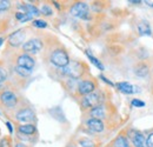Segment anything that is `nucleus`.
<instances>
[{
	"label": "nucleus",
	"instance_id": "1",
	"mask_svg": "<svg viewBox=\"0 0 153 147\" xmlns=\"http://www.w3.org/2000/svg\"><path fill=\"white\" fill-rule=\"evenodd\" d=\"M82 72H84L82 65L78 61H70L68 65L62 68V73L72 79H78L79 76L82 75Z\"/></svg>",
	"mask_w": 153,
	"mask_h": 147
},
{
	"label": "nucleus",
	"instance_id": "10",
	"mask_svg": "<svg viewBox=\"0 0 153 147\" xmlns=\"http://www.w3.org/2000/svg\"><path fill=\"white\" fill-rule=\"evenodd\" d=\"M117 87L120 92L125 93V94H132V93L139 92V88L137 86H133V85H131L130 82H126V81L117 84Z\"/></svg>",
	"mask_w": 153,
	"mask_h": 147
},
{
	"label": "nucleus",
	"instance_id": "26",
	"mask_svg": "<svg viewBox=\"0 0 153 147\" xmlns=\"http://www.w3.org/2000/svg\"><path fill=\"white\" fill-rule=\"evenodd\" d=\"M33 25L36 27H39V28H45L47 26V24L44 21V20H34L33 21Z\"/></svg>",
	"mask_w": 153,
	"mask_h": 147
},
{
	"label": "nucleus",
	"instance_id": "3",
	"mask_svg": "<svg viewBox=\"0 0 153 147\" xmlns=\"http://www.w3.org/2000/svg\"><path fill=\"white\" fill-rule=\"evenodd\" d=\"M71 14L76 18L87 19L88 16V6L85 2H76V5L72 6L71 8Z\"/></svg>",
	"mask_w": 153,
	"mask_h": 147
},
{
	"label": "nucleus",
	"instance_id": "23",
	"mask_svg": "<svg viewBox=\"0 0 153 147\" xmlns=\"http://www.w3.org/2000/svg\"><path fill=\"white\" fill-rule=\"evenodd\" d=\"M79 144H80L81 147H94V144L88 139H81L79 141Z\"/></svg>",
	"mask_w": 153,
	"mask_h": 147
},
{
	"label": "nucleus",
	"instance_id": "17",
	"mask_svg": "<svg viewBox=\"0 0 153 147\" xmlns=\"http://www.w3.org/2000/svg\"><path fill=\"white\" fill-rule=\"evenodd\" d=\"M91 115L94 118V119H99L100 118H104L105 117V112H104V108L101 106H97L93 110L91 111Z\"/></svg>",
	"mask_w": 153,
	"mask_h": 147
},
{
	"label": "nucleus",
	"instance_id": "12",
	"mask_svg": "<svg viewBox=\"0 0 153 147\" xmlns=\"http://www.w3.org/2000/svg\"><path fill=\"white\" fill-rule=\"evenodd\" d=\"M86 124H87L88 128L92 129V131H94V132H101V131L104 129V124H102V121L99 120V119L92 118V119L87 120Z\"/></svg>",
	"mask_w": 153,
	"mask_h": 147
},
{
	"label": "nucleus",
	"instance_id": "7",
	"mask_svg": "<svg viewBox=\"0 0 153 147\" xmlns=\"http://www.w3.org/2000/svg\"><path fill=\"white\" fill-rule=\"evenodd\" d=\"M18 66L32 71V68L34 67V60H33L32 56H30V55L22 54L18 58Z\"/></svg>",
	"mask_w": 153,
	"mask_h": 147
},
{
	"label": "nucleus",
	"instance_id": "22",
	"mask_svg": "<svg viewBox=\"0 0 153 147\" xmlns=\"http://www.w3.org/2000/svg\"><path fill=\"white\" fill-rule=\"evenodd\" d=\"M16 71L21 75V76H27L31 74V70H27V68H24V67H20V66H17L16 67Z\"/></svg>",
	"mask_w": 153,
	"mask_h": 147
},
{
	"label": "nucleus",
	"instance_id": "31",
	"mask_svg": "<svg viewBox=\"0 0 153 147\" xmlns=\"http://www.w3.org/2000/svg\"><path fill=\"white\" fill-rule=\"evenodd\" d=\"M147 6H150V7H153V1H150V0H146V1H144Z\"/></svg>",
	"mask_w": 153,
	"mask_h": 147
},
{
	"label": "nucleus",
	"instance_id": "15",
	"mask_svg": "<svg viewBox=\"0 0 153 147\" xmlns=\"http://www.w3.org/2000/svg\"><path fill=\"white\" fill-rule=\"evenodd\" d=\"M138 32L140 36H151V27L146 21H140L138 24Z\"/></svg>",
	"mask_w": 153,
	"mask_h": 147
},
{
	"label": "nucleus",
	"instance_id": "18",
	"mask_svg": "<svg viewBox=\"0 0 153 147\" xmlns=\"http://www.w3.org/2000/svg\"><path fill=\"white\" fill-rule=\"evenodd\" d=\"M19 132L24 133V134H27V135H31L36 132V127L33 125H21V126H19Z\"/></svg>",
	"mask_w": 153,
	"mask_h": 147
},
{
	"label": "nucleus",
	"instance_id": "28",
	"mask_svg": "<svg viewBox=\"0 0 153 147\" xmlns=\"http://www.w3.org/2000/svg\"><path fill=\"white\" fill-rule=\"evenodd\" d=\"M6 78H7V73H6V71H5L4 68H0V82L5 81V80H6Z\"/></svg>",
	"mask_w": 153,
	"mask_h": 147
},
{
	"label": "nucleus",
	"instance_id": "20",
	"mask_svg": "<svg viewBox=\"0 0 153 147\" xmlns=\"http://www.w3.org/2000/svg\"><path fill=\"white\" fill-rule=\"evenodd\" d=\"M87 55H88V59L91 60V62H92L94 66H97V67H98L99 70H101V71L104 70V65H102V64H101V62H100V61H99L97 58H94L93 55L90 54V52H87Z\"/></svg>",
	"mask_w": 153,
	"mask_h": 147
},
{
	"label": "nucleus",
	"instance_id": "33",
	"mask_svg": "<svg viewBox=\"0 0 153 147\" xmlns=\"http://www.w3.org/2000/svg\"><path fill=\"white\" fill-rule=\"evenodd\" d=\"M16 147H26V146H25L24 144H17V145H16Z\"/></svg>",
	"mask_w": 153,
	"mask_h": 147
},
{
	"label": "nucleus",
	"instance_id": "32",
	"mask_svg": "<svg viewBox=\"0 0 153 147\" xmlns=\"http://www.w3.org/2000/svg\"><path fill=\"white\" fill-rule=\"evenodd\" d=\"M6 125H7V127H8V129H10V132H12V126H11V124H10V122H7Z\"/></svg>",
	"mask_w": 153,
	"mask_h": 147
},
{
	"label": "nucleus",
	"instance_id": "30",
	"mask_svg": "<svg viewBox=\"0 0 153 147\" xmlns=\"http://www.w3.org/2000/svg\"><path fill=\"white\" fill-rule=\"evenodd\" d=\"M0 147H10V141L7 139L0 140Z\"/></svg>",
	"mask_w": 153,
	"mask_h": 147
},
{
	"label": "nucleus",
	"instance_id": "9",
	"mask_svg": "<svg viewBox=\"0 0 153 147\" xmlns=\"http://www.w3.org/2000/svg\"><path fill=\"white\" fill-rule=\"evenodd\" d=\"M17 119L19 120L20 122H30L34 119V113L28 108L21 110L17 113Z\"/></svg>",
	"mask_w": 153,
	"mask_h": 147
},
{
	"label": "nucleus",
	"instance_id": "8",
	"mask_svg": "<svg viewBox=\"0 0 153 147\" xmlns=\"http://www.w3.org/2000/svg\"><path fill=\"white\" fill-rule=\"evenodd\" d=\"M25 40V32L22 30H19L14 33H12L8 38V42L12 46H19L22 44V41Z\"/></svg>",
	"mask_w": 153,
	"mask_h": 147
},
{
	"label": "nucleus",
	"instance_id": "14",
	"mask_svg": "<svg viewBox=\"0 0 153 147\" xmlns=\"http://www.w3.org/2000/svg\"><path fill=\"white\" fill-rule=\"evenodd\" d=\"M20 8H21V12L22 13H27L32 18L33 17H38L39 14H40V11H39L36 6H33V5H25V6H21Z\"/></svg>",
	"mask_w": 153,
	"mask_h": 147
},
{
	"label": "nucleus",
	"instance_id": "11",
	"mask_svg": "<svg viewBox=\"0 0 153 147\" xmlns=\"http://www.w3.org/2000/svg\"><path fill=\"white\" fill-rule=\"evenodd\" d=\"M94 90V84L90 80H85V81H81L78 86V91L80 94H90V93L93 92Z\"/></svg>",
	"mask_w": 153,
	"mask_h": 147
},
{
	"label": "nucleus",
	"instance_id": "19",
	"mask_svg": "<svg viewBox=\"0 0 153 147\" xmlns=\"http://www.w3.org/2000/svg\"><path fill=\"white\" fill-rule=\"evenodd\" d=\"M114 147H130V144L127 141V139L123 135L118 137L114 141Z\"/></svg>",
	"mask_w": 153,
	"mask_h": 147
},
{
	"label": "nucleus",
	"instance_id": "24",
	"mask_svg": "<svg viewBox=\"0 0 153 147\" xmlns=\"http://www.w3.org/2000/svg\"><path fill=\"white\" fill-rule=\"evenodd\" d=\"M40 13H42V14H45V16H51L53 12H52V8H51L50 6L44 5V6L41 7V10H40Z\"/></svg>",
	"mask_w": 153,
	"mask_h": 147
},
{
	"label": "nucleus",
	"instance_id": "5",
	"mask_svg": "<svg viewBox=\"0 0 153 147\" xmlns=\"http://www.w3.org/2000/svg\"><path fill=\"white\" fill-rule=\"evenodd\" d=\"M99 102V95L97 93H90L86 97H84V99L81 100V105L85 108H90V107H97Z\"/></svg>",
	"mask_w": 153,
	"mask_h": 147
},
{
	"label": "nucleus",
	"instance_id": "27",
	"mask_svg": "<svg viewBox=\"0 0 153 147\" xmlns=\"http://www.w3.org/2000/svg\"><path fill=\"white\" fill-rule=\"evenodd\" d=\"M132 106H134V107H144L145 102L141 101V100H138V99H133L132 100Z\"/></svg>",
	"mask_w": 153,
	"mask_h": 147
},
{
	"label": "nucleus",
	"instance_id": "4",
	"mask_svg": "<svg viewBox=\"0 0 153 147\" xmlns=\"http://www.w3.org/2000/svg\"><path fill=\"white\" fill-rule=\"evenodd\" d=\"M25 52H30V53H37L42 48V42L39 39H31L27 42L24 44L22 46Z\"/></svg>",
	"mask_w": 153,
	"mask_h": 147
},
{
	"label": "nucleus",
	"instance_id": "25",
	"mask_svg": "<svg viewBox=\"0 0 153 147\" xmlns=\"http://www.w3.org/2000/svg\"><path fill=\"white\" fill-rule=\"evenodd\" d=\"M11 6L8 0H0V11H6Z\"/></svg>",
	"mask_w": 153,
	"mask_h": 147
},
{
	"label": "nucleus",
	"instance_id": "29",
	"mask_svg": "<svg viewBox=\"0 0 153 147\" xmlns=\"http://www.w3.org/2000/svg\"><path fill=\"white\" fill-rule=\"evenodd\" d=\"M146 143H147V146L149 147H153V133H151V134L149 135Z\"/></svg>",
	"mask_w": 153,
	"mask_h": 147
},
{
	"label": "nucleus",
	"instance_id": "6",
	"mask_svg": "<svg viewBox=\"0 0 153 147\" xmlns=\"http://www.w3.org/2000/svg\"><path fill=\"white\" fill-rule=\"evenodd\" d=\"M0 100L2 104H5L7 107H13L17 104V97L12 92H4L0 97Z\"/></svg>",
	"mask_w": 153,
	"mask_h": 147
},
{
	"label": "nucleus",
	"instance_id": "2",
	"mask_svg": "<svg viewBox=\"0 0 153 147\" xmlns=\"http://www.w3.org/2000/svg\"><path fill=\"white\" fill-rule=\"evenodd\" d=\"M51 62L54 64L58 67H65L68 65L70 62V59H68V55L67 53L64 51V50H56L52 54H51Z\"/></svg>",
	"mask_w": 153,
	"mask_h": 147
},
{
	"label": "nucleus",
	"instance_id": "35",
	"mask_svg": "<svg viewBox=\"0 0 153 147\" xmlns=\"http://www.w3.org/2000/svg\"><path fill=\"white\" fill-rule=\"evenodd\" d=\"M68 147H76V146H73V145H70Z\"/></svg>",
	"mask_w": 153,
	"mask_h": 147
},
{
	"label": "nucleus",
	"instance_id": "21",
	"mask_svg": "<svg viewBox=\"0 0 153 147\" xmlns=\"http://www.w3.org/2000/svg\"><path fill=\"white\" fill-rule=\"evenodd\" d=\"M16 17H17V19H18L19 21H21V22H25V21H28V20L32 19L31 16H28L27 13H22V12H18V13L16 14Z\"/></svg>",
	"mask_w": 153,
	"mask_h": 147
},
{
	"label": "nucleus",
	"instance_id": "34",
	"mask_svg": "<svg viewBox=\"0 0 153 147\" xmlns=\"http://www.w3.org/2000/svg\"><path fill=\"white\" fill-rule=\"evenodd\" d=\"M2 40H4V39H2V38H0V46H1V44H2Z\"/></svg>",
	"mask_w": 153,
	"mask_h": 147
},
{
	"label": "nucleus",
	"instance_id": "16",
	"mask_svg": "<svg viewBox=\"0 0 153 147\" xmlns=\"http://www.w3.org/2000/svg\"><path fill=\"white\" fill-rule=\"evenodd\" d=\"M132 141H133V145L135 147H149L145 138L139 133H137L135 135L132 137Z\"/></svg>",
	"mask_w": 153,
	"mask_h": 147
},
{
	"label": "nucleus",
	"instance_id": "13",
	"mask_svg": "<svg viewBox=\"0 0 153 147\" xmlns=\"http://www.w3.org/2000/svg\"><path fill=\"white\" fill-rule=\"evenodd\" d=\"M149 72H150V68H149V66H147L146 64H144V62L138 64V65L135 66V68H134L135 75H138V76H140V78H145V76L149 74Z\"/></svg>",
	"mask_w": 153,
	"mask_h": 147
}]
</instances>
